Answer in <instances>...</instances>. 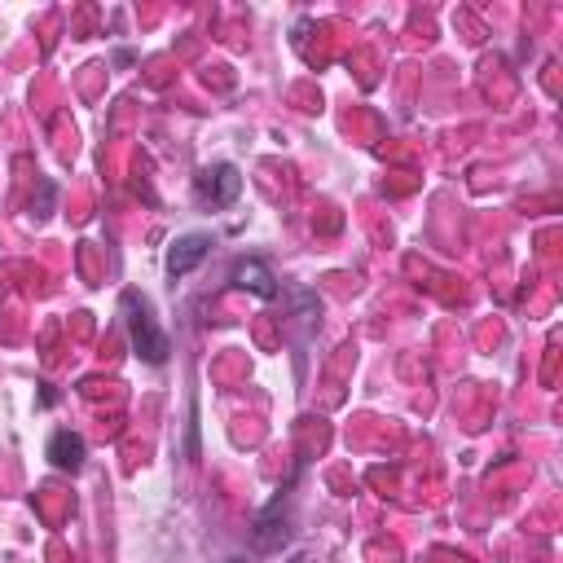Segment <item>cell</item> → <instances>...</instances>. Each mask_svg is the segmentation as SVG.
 Masks as SVG:
<instances>
[{
    "instance_id": "cell-1",
    "label": "cell",
    "mask_w": 563,
    "mask_h": 563,
    "mask_svg": "<svg viewBox=\"0 0 563 563\" xmlns=\"http://www.w3.org/2000/svg\"><path fill=\"white\" fill-rule=\"evenodd\" d=\"M124 317H128V339H132V352L150 366H163L168 361V335L159 330V322L150 317V304L141 300L137 291L124 295Z\"/></svg>"
},
{
    "instance_id": "cell-2",
    "label": "cell",
    "mask_w": 563,
    "mask_h": 563,
    "mask_svg": "<svg viewBox=\"0 0 563 563\" xmlns=\"http://www.w3.org/2000/svg\"><path fill=\"white\" fill-rule=\"evenodd\" d=\"M194 194H198V203L229 207L242 194V176L234 163H212V168H203L194 176Z\"/></svg>"
},
{
    "instance_id": "cell-3",
    "label": "cell",
    "mask_w": 563,
    "mask_h": 563,
    "mask_svg": "<svg viewBox=\"0 0 563 563\" xmlns=\"http://www.w3.org/2000/svg\"><path fill=\"white\" fill-rule=\"evenodd\" d=\"M84 458H88V449H84L80 432H71V427L53 432V440H49V462H53V467H58V471H80Z\"/></svg>"
},
{
    "instance_id": "cell-4",
    "label": "cell",
    "mask_w": 563,
    "mask_h": 563,
    "mask_svg": "<svg viewBox=\"0 0 563 563\" xmlns=\"http://www.w3.org/2000/svg\"><path fill=\"white\" fill-rule=\"evenodd\" d=\"M207 247H212V238H207V234H185V238H176L172 251H168V273H172V278H185V273H190L194 264L207 256Z\"/></svg>"
},
{
    "instance_id": "cell-5",
    "label": "cell",
    "mask_w": 563,
    "mask_h": 563,
    "mask_svg": "<svg viewBox=\"0 0 563 563\" xmlns=\"http://www.w3.org/2000/svg\"><path fill=\"white\" fill-rule=\"evenodd\" d=\"M234 282L242 286V291L260 295V300H278V278H273L269 264H260V260H242V264H234Z\"/></svg>"
}]
</instances>
